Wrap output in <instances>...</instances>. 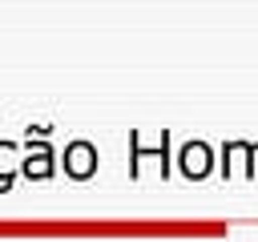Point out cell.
I'll return each instance as SVG.
<instances>
[{
	"mask_svg": "<svg viewBox=\"0 0 258 242\" xmlns=\"http://www.w3.org/2000/svg\"><path fill=\"white\" fill-rule=\"evenodd\" d=\"M69 169H73L77 177H85V173L93 169V149H89V145H73V149H69Z\"/></svg>",
	"mask_w": 258,
	"mask_h": 242,
	"instance_id": "1",
	"label": "cell"
}]
</instances>
